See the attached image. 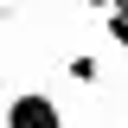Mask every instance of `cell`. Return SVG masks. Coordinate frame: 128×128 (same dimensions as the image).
<instances>
[{"instance_id":"obj_1","label":"cell","mask_w":128,"mask_h":128,"mask_svg":"<svg viewBox=\"0 0 128 128\" xmlns=\"http://www.w3.org/2000/svg\"><path fill=\"white\" fill-rule=\"evenodd\" d=\"M0 128H64V109H58V96H45V90H19L6 102V115H0Z\"/></svg>"},{"instance_id":"obj_2","label":"cell","mask_w":128,"mask_h":128,"mask_svg":"<svg viewBox=\"0 0 128 128\" xmlns=\"http://www.w3.org/2000/svg\"><path fill=\"white\" fill-rule=\"evenodd\" d=\"M64 70H70V83H96V77H102V64H96L90 51H70V58H64Z\"/></svg>"},{"instance_id":"obj_3","label":"cell","mask_w":128,"mask_h":128,"mask_svg":"<svg viewBox=\"0 0 128 128\" xmlns=\"http://www.w3.org/2000/svg\"><path fill=\"white\" fill-rule=\"evenodd\" d=\"M83 6H90V13H109V0H83Z\"/></svg>"}]
</instances>
